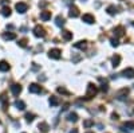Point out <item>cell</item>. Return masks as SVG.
<instances>
[{
	"label": "cell",
	"instance_id": "6da1fadb",
	"mask_svg": "<svg viewBox=\"0 0 134 133\" xmlns=\"http://www.w3.org/2000/svg\"><path fill=\"white\" fill-rule=\"evenodd\" d=\"M97 92H98V89L93 85V83H90L87 86V93H86V98H93L95 94H97Z\"/></svg>",
	"mask_w": 134,
	"mask_h": 133
},
{
	"label": "cell",
	"instance_id": "7a4b0ae2",
	"mask_svg": "<svg viewBox=\"0 0 134 133\" xmlns=\"http://www.w3.org/2000/svg\"><path fill=\"white\" fill-rule=\"evenodd\" d=\"M48 57H50L51 59H59V58L62 57V52H60L59 49H52V50L48 51Z\"/></svg>",
	"mask_w": 134,
	"mask_h": 133
},
{
	"label": "cell",
	"instance_id": "3957f363",
	"mask_svg": "<svg viewBox=\"0 0 134 133\" xmlns=\"http://www.w3.org/2000/svg\"><path fill=\"white\" fill-rule=\"evenodd\" d=\"M28 90H30V93H35V94H40L42 92H43V89L38 85V83H31L30 86H28Z\"/></svg>",
	"mask_w": 134,
	"mask_h": 133
},
{
	"label": "cell",
	"instance_id": "277c9868",
	"mask_svg": "<svg viewBox=\"0 0 134 133\" xmlns=\"http://www.w3.org/2000/svg\"><path fill=\"white\" fill-rule=\"evenodd\" d=\"M34 35L38 36V38H43L44 35H46V31H44V28H43V27L36 26L35 28H34Z\"/></svg>",
	"mask_w": 134,
	"mask_h": 133
},
{
	"label": "cell",
	"instance_id": "5b68a950",
	"mask_svg": "<svg viewBox=\"0 0 134 133\" xmlns=\"http://www.w3.org/2000/svg\"><path fill=\"white\" fill-rule=\"evenodd\" d=\"M122 75H124L125 78H129V79L134 78V69H131V67H129V69H125L124 71H122Z\"/></svg>",
	"mask_w": 134,
	"mask_h": 133
},
{
	"label": "cell",
	"instance_id": "8992f818",
	"mask_svg": "<svg viewBox=\"0 0 134 133\" xmlns=\"http://www.w3.org/2000/svg\"><path fill=\"white\" fill-rule=\"evenodd\" d=\"M15 8H16V11L19 14H24L26 11H27V4L26 3H16V6H15Z\"/></svg>",
	"mask_w": 134,
	"mask_h": 133
},
{
	"label": "cell",
	"instance_id": "52a82bcc",
	"mask_svg": "<svg viewBox=\"0 0 134 133\" xmlns=\"http://www.w3.org/2000/svg\"><path fill=\"white\" fill-rule=\"evenodd\" d=\"M82 20L85 22V23H87V24H93L94 22H95V19H94V16H93L91 14H86V15H83V16H82Z\"/></svg>",
	"mask_w": 134,
	"mask_h": 133
},
{
	"label": "cell",
	"instance_id": "ba28073f",
	"mask_svg": "<svg viewBox=\"0 0 134 133\" xmlns=\"http://www.w3.org/2000/svg\"><path fill=\"white\" fill-rule=\"evenodd\" d=\"M11 92H12L14 95H19L20 92H21V86L18 85V83H14L12 86H11Z\"/></svg>",
	"mask_w": 134,
	"mask_h": 133
},
{
	"label": "cell",
	"instance_id": "9c48e42d",
	"mask_svg": "<svg viewBox=\"0 0 134 133\" xmlns=\"http://www.w3.org/2000/svg\"><path fill=\"white\" fill-rule=\"evenodd\" d=\"M69 15H70V18H78L79 16V9H78L76 7H71L70 8V12H69Z\"/></svg>",
	"mask_w": 134,
	"mask_h": 133
},
{
	"label": "cell",
	"instance_id": "30bf717a",
	"mask_svg": "<svg viewBox=\"0 0 134 133\" xmlns=\"http://www.w3.org/2000/svg\"><path fill=\"white\" fill-rule=\"evenodd\" d=\"M40 19L42 20H50L51 19V12L50 11H42L40 12Z\"/></svg>",
	"mask_w": 134,
	"mask_h": 133
},
{
	"label": "cell",
	"instance_id": "8fae6325",
	"mask_svg": "<svg viewBox=\"0 0 134 133\" xmlns=\"http://www.w3.org/2000/svg\"><path fill=\"white\" fill-rule=\"evenodd\" d=\"M16 38V35L14 34V32H4L3 34V39L4 40H14Z\"/></svg>",
	"mask_w": 134,
	"mask_h": 133
},
{
	"label": "cell",
	"instance_id": "7c38bea8",
	"mask_svg": "<svg viewBox=\"0 0 134 133\" xmlns=\"http://www.w3.org/2000/svg\"><path fill=\"white\" fill-rule=\"evenodd\" d=\"M9 70V65H8V62H5V61H0V71H8Z\"/></svg>",
	"mask_w": 134,
	"mask_h": 133
},
{
	"label": "cell",
	"instance_id": "4fadbf2b",
	"mask_svg": "<svg viewBox=\"0 0 134 133\" xmlns=\"http://www.w3.org/2000/svg\"><path fill=\"white\" fill-rule=\"evenodd\" d=\"M134 129V123L133 121H127V123L124 124V126H122V130H131Z\"/></svg>",
	"mask_w": 134,
	"mask_h": 133
},
{
	"label": "cell",
	"instance_id": "5bb4252c",
	"mask_svg": "<svg viewBox=\"0 0 134 133\" xmlns=\"http://www.w3.org/2000/svg\"><path fill=\"white\" fill-rule=\"evenodd\" d=\"M48 102H50V105L51 106H58L59 105V99H58V97H50V99H48Z\"/></svg>",
	"mask_w": 134,
	"mask_h": 133
},
{
	"label": "cell",
	"instance_id": "9a60e30c",
	"mask_svg": "<svg viewBox=\"0 0 134 133\" xmlns=\"http://www.w3.org/2000/svg\"><path fill=\"white\" fill-rule=\"evenodd\" d=\"M74 47H75V49H79V50H85V49H86V42H85V40L78 42V43L74 44Z\"/></svg>",
	"mask_w": 134,
	"mask_h": 133
},
{
	"label": "cell",
	"instance_id": "2e32d148",
	"mask_svg": "<svg viewBox=\"0 0 134 133\" xmlns=\"http://www.w3.org/2000/svg\"><path fill=\"white\" fill-rule=\"evenodd\" d=\"M119 62H121V57H119V55H115V57H113V59H111L113 67H117V66H119Z\"/></svg>",
	"mask_w": 134,
	"mask_h": 133
},
{
	"label": "cell",
	"instance_id": "e0dca14e",
	"mask_svg": "<svg viewBox=\"0 0 134 133\" xmlns=\"http://www.w3.org/2000/svg\"><path fill=\"white\" fill-rule=\"evenodd\" d=\"M15 106H16L19 110H24V109H26V104H24L23 101H20V99L15 101Z\"/></svg>",
	"mask_w": 134,
	"mask_h": 133
},
{
	"label": "cell",
	"instance_id": "ac0fdd59",
	"mask_svg": "<svg viewBox=\"0 0 134 133\" xmlns=\"http://www.w3.org/2000/svg\"><path fill=\"white\" fill-rule=\"evenodd\" d=\"M38 128H39L40 132H43V133H47V132H48V125H47L46 123H40Z\"/></svg>",
	"mask_w": 134,
	"mask_h": 133
},
{
	"label": "cell",
	"instance_id": "d6986e66",
	"mask_svg": "<svg viewBox=\"0 0 134 133\" xmlns=\"http://www.w3.org/2000/svg\"><path fill=\"white\" fill-rule=\"evenodd\" d=\"M55 23H57L58 27H62V26H64V19L62 16H57L55 18Z\"/></svg>",
	"mask_w": 134,
	"mask_h": 133
},
{
	"label": "cell",
	"instance_id": "ffe728a7",
	"mask_svg": "<svg viewBox=\"0 0 134 133\" xmlns=\"http://www.w3.org/2000/svg\"><path fill=\"white\" fill-rule=\"evenodd\" d=\"M2 15L5 16V18L9 16V15H11V8H9V7H3V8H2Z\"/></svg>",
	"mask_w": 134,
	"mask_h": 133
},
{
	"label": "cell",
	"instance_id": "44dd1931",
	"mask_svg": "<svg viewBox=\"0 0 134 133\" xmlns=\"http://www.w3.org/2000/svg\"><path fill=\"white\" fill-rule=\"evenodd\" d=\"M62 35H63V38H64L66 40L72 39V32H70V31H63V32H62Z\"/></svg>",
	"mask_w": 134,
	"mask_h": 133
},
{
	"label": "cell",
	"instance_id": "7402d4cb",
	"mask_svg": "<svg viewBox=\"0 0 134 133\" xmlns=\"http://www.w3.org/2000/svg\"><path fill=\"white\" fill-rule=\"evenodd\" d=\"M114 34L117 36H122L124 35V27H115L114 28Z\"/></svg>",
	"mask_w": 134,
	"mask_h": 133
},
{
	"label": "cell",
	"instance_id": "603a6c76",
	"mask_svg": "<svg viewBox=\"0 0 134 133\" xmlns=\"http://www.w3.org/2000/svg\"><path fill=\"white\" fill-rule=\"evenodd\" d=\"M67 118H69V121H71V123H76L78 121V114L76 113H70Z\"/></svg>",
	"mask_w": 134,
	"mask_h": 133
},
{
	"label": "cell",
	"instance_id": "cb8c5ba5",
	"mask_svg": "<svg viewBox=\"0 0 134 133\" xmlns=\"http://www.w3.org/2000/svg\"><path fill=\"white\" fill-rule=\"evenodd\" d=\"M107 14H109V15H115V14H117V8H115L114 6H110V7L107 8Z\"/></svg>",
	"mask_w": 134,
	"mask_h": 133
},
{
	"label": "cell",
	"instance_id": "d4e9b609",
	"mask_svg": "<svg viewBox=\"0 0 134 133\" xmlns=\"http://www.w3.org/2000/svg\"><path fill=\"white\" fill-rule=\"evenodd\" d=\"M34 118H35V114H32V113H27V114H26V120L28 121V123L34 121Z\"/></svg>",
	"mask_w": 134,
	"mask_h": 133
},
{
	"label": "cell",
	"instance_id": "484cf974",
	"mask_svg": "<svg viewBox=\"0 0 134 133\" xmlns=\"http://www.w3.org/2000/svg\"><path fill=\"white\" fill-rule=\"evenodd\" d=\"M86 128H90V126H93L94 125V123H93V121L91 120H87V121H85V124H83Z\"/></svg>",
	"mask_w": 134,
	"mask_h": 133
},
{
	"label": "cell",
	"instance_id": "4316f807",
	"mask_svg": "<svg viewBox=\"0 0 134 133\" xmlns=\"http://www.w3.org/2000/svg\"><path fill=\"white\" fill-rule=\"evenodd\" d=\"M110 43H111V46H113V47H117V46H118V40L114 39V38L110 39Z\"/></svg>",
	"mask_w": 134,
	"mask_h": 133
},
{
	"label": "cell",
	"instance_id": "83f0119b",
	"mask_svg": "<svg viewBox=\"0 0 134 133\" xmlns=\"http://www.w3.org/2000/svg\"><path fill=\"white\" fill-rule=\"evenodd\" d=\"M26 43H27L26 39H21V40H19V46L20 47H26Z\"/></svg>",
	"mask_w": 134,
	"mask_h": 133
},
{
	"label": "cell",
	"instance_id": "f1b7e54d",
	"mask_svg": "<svg viewBox=\"0 0 134 133\" xmlns=\"http://www.w3.org/2000/svg\"><path fill=\"white\" fill-rule=\"evenodd\" d=\"M58 93H63V94H69V93H67V90H66L64 87H58Z\"/></svg>",
	"mask_w": 134,
	"mask_h": 133
},
{
	"label": "cell",
	"instance_id": "f546056e",
	"mask_svg": "<svg viewBox=\"0 0 134 133\" xmlns=\"http://www.w3.org/2000/svg\"><path fill=\"white\" fill-rule=\"evenodd\" d=\"M100 89H102L103 92H106V90H107V83H106V82H105V83H102V87H100Z\"/></svg>",
	"mask_w": 134,
	"mask_h": 133
},
{
	"label": "cell",
	"instance_id": "4dcf8cb0",
	"mask_svg": "<svg viewBox=\"0 0 134 133\" xmlns=\"http://www.w3.org/2000/svg\"><path fill=\"white\" fill-rule=\"evenodd\" d=\"M70 133H79V132H78V129H72V130H70Z\"/></svg>",
	"mask_w": 134,
	"mask_h": 133
},
{
	"label": "cell",
	"instance_id": "1f68e13d",
	"mask_svg": "<svg viewBox=\"0 0 134 133\" xmlns=\"http://www.w3.org/2000/svg\"><path fill=\"white\" fill-rule=\"evenodd\" d=\"M111 117H113V120H117V118H118V116H117V114H115V113H114V114H113V116H111Z\"/></svg>",
	"mask_w": 134,
	"mask_h": 133
},
{
	"label": "cell",
	"instance_id": "d6a6232c",
	"mask_svg": "<svg viewBox=\"0 0 134 133\" xmlns=\"http://www.w3.org/2000/svg\"><path fill=\"white\" fill-rule=\"evenodd\" d=\"M87 133H93V132H87Z\"/></svg>",
	"mask_w": 134,
	"mask_h": 133
},
{
	"label": "cell",
	"instance_id": "836d02e7",
	"mask_svg": "<svg viewBox=\"0 0 134 133\" xmlns=\"http://www.w3.org/2000/svg\"><path fill=\"white\" fill-rule=\"evenodd\" d=\"M133 26H134V22H133Z\"/></svg>",
	"mask_w": 134,
	"mask_h": 133
},
{
	"label": "cell",
	"instance_id": "e575fe53",
	"mask_svg": "<svg viewBox=\"0 0 134 133\" xmlns=\"http://www.w3.org/2000/svg\"><path fill=\"white\" fill-rule=\"evenodd\" d=\"M82 2H85V0H82Z\"/></svg>",
	"mask_w": 134,
	"mask_h": 133
}]
</instances>
